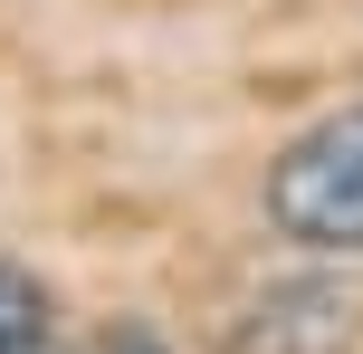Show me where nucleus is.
<instances>
[{
	"instance_id": "f257e3e1",
	"label": "nucleus",
	"mask_w": 363,
	"mask_h": 354,
	"mask_svg": "<svg viewBox=\"0 0 363 354\" xmlns=\"http://www.w3.org/2000/svg\"><path fill=\"white\" fill-rule=\"evenodd\" d=\"M268 221L325 259H363V106L306 125L268 163Z\"/></svg>"
},
{
	"instance_id": "f03ea898",
	"label": "nucleus",
	"mask_w": 363,
	"mask_h": 354,
	"mask_svg": "<svg viewBox=\"0 0 363 354\" xmlns=\"http://www.w3.org/2000/svg\"><path fill=\"white\" fill-rule=\"evenodd\" d=\"M354 316H363L354 287H335V278H287V287H268V297L230 326L220 354H345V345H354Z\"/></svg>"
},
{
	"instance_id": "7ed1b4c3",
	"label": "nucleus",
	"mask_w": 363,
	"mask_h": 354,
	"mask_svg": "<svg viewBox=\"0 0 363 354\" xmlns=\"http://www.w3.org/2000/svg\"><path fill=\"white\" fill-rule=\"evenodd\" d=\"M0 354H57V306L29 268L0 259Z\"/></svg>"
},
{
	"instance_id": "20e7f679",
	"label": "nucleus",
	"mask_w": 363,
	"mask_h": 354,
	"mask_svg": "<svg viewBox=\"0 0 363 354\" xmlns=\"http://www.w3.org/2000/svg\"><path fill=\"white\" fill-rule=\"evenodd\" d=\"M106 354H163V345H153V336H115Z\"/></svg>"
}]
</instances>
